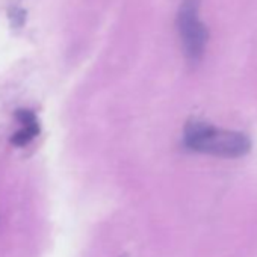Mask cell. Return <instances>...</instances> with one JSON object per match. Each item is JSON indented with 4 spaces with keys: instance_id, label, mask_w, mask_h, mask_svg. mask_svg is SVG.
<instances>
[{
    "instance_id": "obj_1",
    "label": "cell",
    "mask_w": 257,
    "mask_h": 257,
    "mask_svg": "<svg viewBox=\"0 0 257 257\" xmlns=\"http://www.w3.org/2000/svg\"><path fill=\"white\" fill-rule=\"evenodd\" d=\"M185 144L188 149L221 158H240L251 149L245 134L222 131L201 119H191L185 127Z\"/></svg>"
},
{
    "instance_id": "obj_2",
    "label": "cell",
    "mask_w": 257,
    "mask_h": 257,
    "mask_svg": "<svg viewBox=\"0 0 257 257\" xmlns=\"http://www.w3.org/2000/svg\"><path fill=\"white\" fill-rule=\"evenodd\" d=\"M200 2L201 0H183L177 14L183 50L188 61L192 64H197L203 58L207 41V29L198 19Z\"/></svg>"
},
{
    "instance_id": "obj_3",
    "label": "cell",
    "mask_w": 257,
    "mask_h": 257,
    "mask_svg": "<svg viewBox=\"0 0 257 257\" xmlns=\"http://www.w3.org/2000/svg\"><path fill=\"white\" fill-rule=\"evenodd\" d=\"M16 116L19 122L22 124V127H20V131H17L11 137V143L17 147H23L29 144L40 134V124H38L35 113L28 109H19Z\"/></svg>"
}]
</instances>
